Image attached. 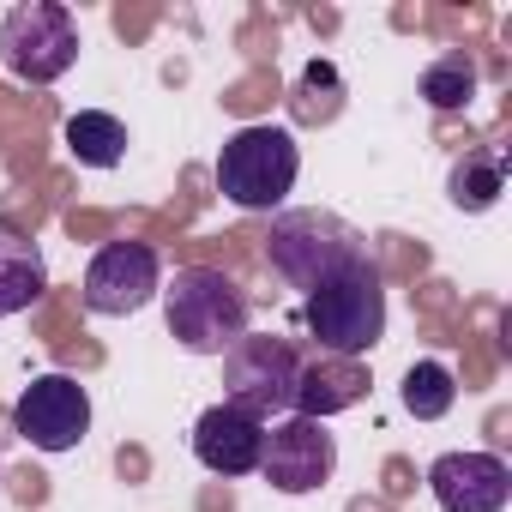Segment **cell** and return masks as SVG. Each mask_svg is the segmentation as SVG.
<instances>
[{
    "instance_id": "1",
    "label": "cell",
    "mask_w": 512,
    "mask_h": 512,
    "mask_svg": "<svg viewBox=\"0 0 512 512\" xmlns=\"http://www.w3.org/2000/svg\"><path fill=\"white\" fill-rule=\"evenodd\" d=\"M302 320H308V338H314L326 356H338V362L368 356V350L386 338V284H380V266L362 260V266H350V272L314 284Z\"/></svg>"
},
{
    "instance_id": "2",
    "label": "cell",
    "mask_w": 512,
    "mask_h": 512,
    "mask_svg": "<svg viewBox=\"0 0 512 512\" xmlns=\"http://www.w3.org/2000/svg\"><path fill=\"white\" fill-rule=\"evenodd\" d=\"M163 314L175 344L193 356H229L247 338V296L217 266H181L163 290Z\"/></svg>"
},
{
    "instance_id": "3",
    "label": "cell",
    "mask_w": 512,
    "mask_h": 512,
    "mask_svg": "<svg viewBox=\"0 0 512 512\" xmlns=\"http://www.w3.org/2000/svg\"><path fill=\"white\" fill-rule=\"evenodd\" d=\"M266 260H272V272H278L284 284L314 290V284H326V278H338V272H350V266L368 260V235L350 229V223L332 217V211H284V217L272 223Z\"/></svg>"
},
{
    "instance_id": "4",
    "label": "cell",
    "mask_w": 512,
    "mask_h": 512,
    "mask_svg": "<svg viewBox=\"0 0 512 512\" xmlns=\"http://www.w3.org/2000/svg\"><path fill=\"white\" fill-rule=\"evenodd\" d=\"M302 175V151L284 127H241L217 151V193L241 211H278Z\"/></svg>"
},
{
    "instance_id": "5",
    "label": "cell",
    "mask_w": 512,
    "mask_h": 512,
    "mask_svg": "<svg viewBox=\"0 0 512 512\" xmlns=\"http://www.w3.org/2000/svg\"><path fill=\"white\" fill-rule=\"evenodd\" d=\"M0 61L25 85H55L79 61V19L55 0H25L0 19Z\"/></svg>"
},
{
    "instance_id": "6",
    "label": "cell",
    "mask_w": 512,
    "mask_h": 512,
    "mask_svg": "<svg viewBox=\"0 0 512 512\" xmlns=\"http://www.w3.org/2000/svg\"><path fill=\"white\" fill-rule=\"evenodd\" d=\"M223 386L229 404L253 422H272V416H296L302 404V356L284 338H241L223 356Z\"/></svg>"
},
{
    "instance_id": "7",
    "label": "cell",
    "mask_w": 512,
    "mask_h": 512,
    "mask_svg": "<svg viewBox=\"0 0 512 512\" xmlns=\"http://www.w3.org/2000/svg\"><path fill=\"white\" fill-rule=\"evenodd\" d=\"M338 470V440L326 434V422L314 416H284L272 434H266V452H260V476L278 488V494H314L326 488Z\"/></svg>"
},
{
    "instance_id": "8",
    "label": "cell",
    "mask_w": 512,
    "mask_h": 512,
    "mask_svg": "<svg viewBox=\"0 0 512 512\" xmlns=\"http://www.w3.org/2000/svg\"><path fill=\"white\" fill-rule=\"evenodd\" d=\"M13 428L37 446V452H73L91 434V398L73 374H43L25 386V398L13 404Z\"/></svg>"
},
{
    "instance_id": "9",
    "label": "cell",
    "mask_w": 512,
    "mask_h": 512,
    "mask_svg": "<svg viewBox=\"0 0 512 512\" xmlns=\"http://www.w3.org/2000/svg\"><path fill=\"white\" fill-rule=\"evenodd\" d=\"M157 290H163V266H157V253L145 241H109L85 266V308L109 314V320L139 314Z\"/></svg>"
},
{
    "instance_id": "10",
    "label": "cell",
    "mask_w": 512,
    "mask_h": 512,
    "mask_svg": "<svg viewBox=\"0 0 512 512\" xmlns=\"http://www.w3.org/2000/svg\"><path fill=\"white\" fill-rule=\"evenodd\" d=\"M440 512H500L512 500V470L494 452H446L428 470Z\"/></svg>"
},
{
    "instance_id": "11",
    "label": "cell",
    "mask_w": 512,
    "mask_h": 512,
    "mask_svg": "<svg viewBox=\"0 0 512 512\" xmlns=\"http://www.w3.org/2000/svg\"><path fill=\"white\" fill-rule=\"evenodd\" d=\"M260 452H266V422L241 416L235 404H211L193 422V458L211 476H253L260 470Z\"/></svg>"
},
{
    "instance_id": "12",
    "label": "cell",
    "mask_w": 512,
    "mask_h": 512,
    "mask_svg": "<svg viewBox=\"0 0 512 512\" xmlns=\"http://www.w3.org/2000/svg\"><path fill=\"white\" fill-rule=\"evenodd\" d=\"M49 290V266H43V247L31 235H19L7 217H0V320H13L25 308H37Z\"/></svg>"
},
{
    "instance_id": "13",
    "label": "cell",
    "mask_w": 512,
    "mask_h": 512,
    "mask_svg": "<svg viewBox=\"0 0 512 512\" xmlns=\"http://www.w3.org/2000/svg\"><path fill=\"white\" fill-rule=\"evenodd\" d=\"M67 151H73L85 169H115V163L127 157V127H121L115 115H103V109H85V115L67 121Z\"/></svg>"
},
{
    "instance_id": "14",
    "label": "cell",
    "mask_w": 512,
    "mask_h": 512,
    "mask_svg": "<svg viewBox=\"0 0 512 512\" xmlns=\"http://www.w3.org/2000/svg\"><path fill=\"white\" fill-rule=\"evenodd\" d=\"M452 398H458L452 368H440V362H416V368L404 374V410H410L416 422H440V416L452 410Z\"/></svg>"
},
{
    "instance_id": "15",
    "label": "cell",
    "mask_w": 512,
    "mask_h": 512,
    "mask_svg": "<svg viewBox=\"0 0 512 512\" xmlns=\"http://www.w3.org/2000/svg\"><path fill=\"white\" fill-rule=\"evenodd\" d=\"M500 187H506V175H500L494 157H464V163L452 169V205H458V211H488V205L500 199Z\"/></svg>"
},
{
    "instance_id": "16",
    "label": "cell",
    "mask_w": 512,
    "mask_h": 512,
    "mask_svg": "<svg viewBox=\"0 0 512 512\" xmlns=\"http://www.w3.org/2000/svg\"><path fill=\"white\" fill-rule=\"evenodd\" d=\"M470 91H476V67H470L464 55H446V61H434V67L422 73V97H428L434 109H464Z\"/></svg>"
}]
</instances>
